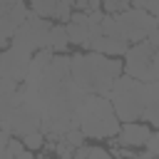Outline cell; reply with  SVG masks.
I'll return each mask as SVG.
<instances>
[{
    "label": "cell",
    "mask_w": 159,
    "mask_h": 159,
    "mask_svg": "<svg viewBox=\"0 0 159 159\" xmlns=\"http://www.w3.org/2000/svg\"><path fill=\"white\" fill-rule=\"evenodd\" d=\"M32 87L42 104L40 132L45 137H62L70 127H77V109H80V102L84 99V92L72 82L70 57L65 52L52 55V60L40 72Z\"/></svg>",
    "instance_id": "1"
},
{
    "label": "cell",
    "mask_w": 159,
    "mask_h": 159,
    "mask_svg": "<svg viewBox=\"0 0 159 159\" xmlns=\"http://www.w3.org/2000/svg\"><path fill=\"white\" fill-rule=\"evenodd\" d=\"M122 75V62L109 55L87 50L70 57V77L84 94H107L114 77Z\"/></svg>",
    "instance_id": "2"
},
{
    "label": "cell",
    "mask_w": 159,
    "mask_h": 159,
    "mask_svg": "<svg viewBox=\"0 0 159 159\" xmlns=\"http://www.w3.org/2000/svg\"><path fill=\"white\" fill-rule=\"evenodd\" d=\"M119 124L107 94H84L77 109V127L87 139H109L119 132Z\"/></svg>",
    "instance_id": "3"
},
{
    "label": "cell",
    "mask_w": 159,
    "mask_h": 159,
    "mask_svg": "<svg viewBox=\"0 0 159 159\" xmlns=\"http://www.w3.org/2000/svg\"><path fill=\"white\" fill-rule=\"evenodd\" d=\"M107 99L112 102V109L117 114L119 122H134L142 114V102H144V82L129 77V75H119L114 77Z\"/></svg>",
    "instance_id": "4"
},
{
    "label": "cell",
    "mask_w": 159,
    "mask_h": 159,
    "mask_svg": "<svg viewBox=\"0 0 159 159\" xmlns=\"http://www.w3.org/2000/svg\"><path fill=\"white\" fill-rule=\"evenodd\" d=\"M17 94H20L17 107L12 109V114L0 127L5 132H10L12 137H25V134L40 129V124H42V104L37 99L35 87L22 84V87H17Z\"/></svg>",
    "instance_id": "5"
},
{
    "label": "cell",
    "mask_w": 159,
    "mask_h": 159,
    "mask_svg": "<svg viewBox=\"0 0 159 159\" xmlns=\"http://www.w3.org/2000/svg\"><path fill=\"white\" fill-rule=\"evenodd\" d=\"M122 70L124 75L139 80V82H157L159 80V47L147 45L144 40L129 45L124 50Z\"/></svg>",
    "instance_id": "6"
},
{
    "label": "cell",
    "mask_w": 159,
    "mask_h": 159,
    "mask_svg": "<svg viewBox=\"0 0 159 159\" xmlns=\"http://www.w3.org/2000/svg\"><path fill=\"white\" fill-rule=\"evenodd\" d=\"M50 20L40 17L35 12H27V17L20 22V27L12 32L10 45H17L27 52H35L40 47H47V32H50Z\"/></svg>",
    "instance_id": "7"
},
{
    "label": "cell",
    "mask_w": 159,
    "mask_h": 159,
    "mask_svg": "<svg viewBox=\"0 0 159 159\" xmlns=\"http://www.w3.org/2000/svg\"><path fill=\"white\" fill-rule=\"evenodd\" d=\"M114 20H117V27L127 42H139L147 37L149 30L157 27V17L142 7H127L122 12H114Z\"/></svg>",
    "instance_id": "8"
},
{
    "label": "cell",
    "mask_w": 159,
    "mask_h": 159,
    "mask_svg": "<svg viewBox=\"0 0 159 159\" xmlns=\"http://www.w3.org/2000/svg\"><path fill=\"white\" fill-rule=\"evenodd\" d=\"M30 57H32V52H27V50H22L17 45H7L0 52V77H7V80L20 84L25 80V75H27Z\"/></svg>",
    "instance_id": "9"
},
{
    "label": "cell",
    "mask_w": 159,
    "mask_h": 159,
    "mask_svg": "<svg viewBox=\"0 0 159 159\" xmlns=\"http://www.w3.org/2000/svg\"><path fill=\"white\" fill-rule=\"evenodd\" d=\"M25 0H0V47L10 42L12 32L20 27V22L27 17Z\"/></svg>",
    "instance_id": "10"
},
{
    "label": "cell",
    "mask_w": 159,
    "mask_h": 159,
    "mask_svg": "<svg viewBox=\"0 0 159 159\" xmlns=\"http://www.w3.org/2000/svg\"><path fill=\"white\" fill-rule=\"evenodd\" d=\"M154 127H149L147 122H122L119 124V132L114 137H109V144H119V147H129V149H142L149 132Z\"/></svg>",
    "instance_id": "11"
},
{
    "label": "cell",
    "mask_w": 159,
    "mask_h": 159,
    "mask_svg": "<svg viewBox=\"0 0 159 159\" xmlns=\"http://www.w3.org/2000/svg\"><path fill=\"white\" fill-rule=\"evenodd\" d=\"M65 30H67V40H70V45L84 47L87 35H89V17H87V12H84V10H72L70 20L65 22Z\"/></svg>",
    "instance_id": "12"
},
{
    "label": "cell",
    "mask_w": 159,
    "mask_h": 159,
    "mask_svg": "<svg viewBox=\"0 0 159 159\" xmlns=\"http://www.w3.org/2000/svg\"><path fill=\"white\" fill-rule=\"evenodd\" d=\"M149 127L159 129V84L157 82H144V102H142V114Z\"/></svg>",
    "instance_id": "13"
},
{
    "label": "cell",
    "mask_w": 159,
    "mask_h": 159,
    "mask_svg": "<svg viewBox=\"0 0 159 159\" xmlns=\"http://www.w3.org/2000/svg\"><path fill=\"white\" fill-rule=\"evenodd\" d=\"M127 47H129V42L122 35H99L97 40H92L87 45V50H94V52H102V55H109V57L124 55Z\"/></svg>",
    "instance_id": "14"
},
{
    "label": "cell",
    "mask_w": 159,
    "mask_h": 159,
    "mask_svg": "<svg viewBox=\"0 0 159 159\" xmlns=\"http://www.w3.org/2000/svg\"><path fill=\"white\" fill-rule=\"evenodd\" d=\"M67 45H70V40H67L65 22H57V25L52 22V25H50V32H47V47H50L52 52H65Z\"/></svg>",
    "instance_id": "15"
},
{
    "label": "cell",
    "mask_w": 159,
    "mask_h": 159,
    "mask_svg": "<svg viewBox=\"0 0 159 159\" xmlns=\"http://www.w3.org/2000/svg\"><path fill=\"white\" fill-rule=\"evenodd\" d=\"M72 157H77V159H109L112 154H109V149H104V147H99V144H80V147H75V152H72Z\"/></svg>",
    "instance_id": "16"
},
{
    "label": "cell",
    "mask_w": 159,
    "mask_h": 159,
    "mask_svg": "<svg viewBox=\"0 0 159 159\" xmlns=\"http://www.w3.org/2000/svg\"><path fill=\"white\" fill-rule=\"evenodd\" d=\"M12 157H17V159H32V157H35V152H30V149L22 144V139L10 137V139H7V147H5L2 159H12Z\"/></svg>",
    "instance_id": "17"
},
{
    "label": "cell",
    "mask_w": 159,
    "mask_h": 159,
    "mask_svg": "<svg viewBox=\"0 0 159 159\" xmlns=\"http://www.w3.org/2000/svg\"><path fill=\"white\" fill-rule=\"evenodd\" d=\"M17 102H20L17 89H12V92H0V124L12 114V109L17 107Z\"/></svg>",
    "instance_id": "18"
},
{
    "label": "cell",
    "mask_w": 159,
    "mask_h": 159,
    "mask_svg": "<svg viewBox=\"0 0 159 159\" xmlns=\"http://www.w3.org/2000/svg\"><path fill=\"white\" fill-rule=\"evenodd\" d=\"M30 2V12H35V15H40V17H47V20H52V10H55V0H27Z\"/></svg>",
    "instance_id": "19"
},
{
    "label": "cell",
    "mask_w": 159,
    "mask_h": 159,
    "mask_svg": "<svg viewBox=\"0 0 159 159\" xmlns=\"http://www.w3.org/2000/svg\"><path fill=\"white\" fill-rule=\"evenodd\" d=\"M22 139V144L30 149V152H37L42 144H45V134L37 129V132H30V134H25V137H20Z\"/></svg>",
    "instance_id": "20"
},
{
    "label": "cell",
    "mask_w": 159,
    "mask_h": 159,
    "mask_svg": "<svg viewBox=\"0 0 159 159\" xmlns=\"http://www.w3.org/2000/svg\"><path fill=\"white\" fill-rule=\"evenodd\" d=\"M72 15V5L65 2V0H55V10H52V20H60V22H67Z\"/></svg>",
    "instance_id": "21"
},
{
    "label": "cell",
    "mask_w": 159,
    "mask_h": 159,
    "mask_svg": "<svg viewBox=\"0 0 159 159\" xmlns=\"http://www.w3.org/2000/svg\"><path fill=\"white\" fill-rule=\"evenodd\" d=\"M62 139H65V142H67V144H70V147H72V149H75V147H80V144H84V142H87V137H84V134H82V132H80V127H70V129H67V132H65V134H62Z\"/></svg>",
    "instance_id": "22"
},
{
    "label": "cell",
    "mask_w": 159,
    "mask_h": 159,
    "mask_svg": "<svg viewBox=\"0 0 159 159\" xmlns=\"http://www.w3.org/2000/svg\"><path fill=\"white\" fill-rule=\"evenodd\" d=\"M99 5H102V10L104 12H122V10H127L129 7V0H99Z\"/></svg>",
    "instance_id": "23"
},
{
    "label": "cell",
    "mask_w": 159,
    "mask_h": 159,
    "mask_svg": "<svg viewBox=\"0 0 159 159\" xmlns=\"http://www.w3.org/2000/svg\"><path fill=\"white\" fill-rule=\"evenodd\" d=\"M12 89H17V82L7 80V77H0V92H12Z\"/></svg>",
    "instance_id": "24"
},
{
    "label": "cell",
    "mask_w": 159,
    "mask_h": 159,
    "mask_svg": "<svg viewBox=\"0 0 159 159\" xmlns=\"http://www.w3.org/2000/svg\"><path fill=\"white\" fill-rule=\"evenodd\" d=\"M10 137H12V134L0 127V159H2V154H5V147H7V139H10Z\"/></svg>",
    "instance_id": "25"
},
{
    "label": "cell",
    "mask_w": 159,
    "mask_h": 159,
    "mask_svg": "<svg viewBox=\"0 0 159 159\" xmlns=\"http://www.w3.org/2000/svg\"><path fill=\"white\" fill-rule=\"evenodd\" d=\"M144 10L157 17V15H159V0H147V7H144Z\"/></svg>",
    "instance_id": "26"
}]
</instances>
